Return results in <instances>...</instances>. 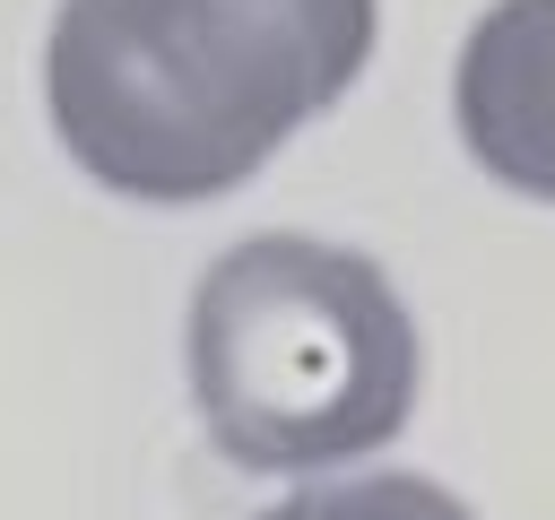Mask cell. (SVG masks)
Returning a JSON list of instances; mask_svg holds the SVG:
<instances>
[{
  "label": "cell",
  "mask_w": 555,
  "mask_h": 520,
  "mask_svg": "<svg viewBox=\"0 0 555 520\" xmlns=\"http://www.w3.org/2000/svg\"><path fill=\"white\" fill-rule=\"evenodd\" d=\"M373 0H61L43 104L121 199L191 208L251 182L373 61Z\"/></svg>",
  "instance_id": "6da1fadb"
},
{
  "label": "cell",
  "mask_w": 555,
  "mask_h": 520,
  "mask_svg": "<svg viewBox=\"0 0 555 520\" xmlns=\"http://www.w3.org/2000/svg\"><path fill=\"white\" fill-rule=\"evenodd\" d=\"M191 407L251 477L382 451L416 407V321L382 260L321 234H243L182 321Z\"/></svg>",
  "instance_id": "7a4b0ae2"
},
{
  "label": "cell",
  "mask_w": 555,
  "mask_h": 520,
  "mask_svg": "<svg viewBox=\"0 0 555 520\" xmlns=\"http://www.w3.org/2000/svg\"><path fill=\"white\" fill-rule=\"evenodd\" d=\"M451 121L494 182L555 199V0H494L468 26Z\"/></svg>",
  "instance_id": "3957f363"
},
{
  "label": "cell",
  "mask_w": 555,
  "mask_h": 520,
  "mask_svg": "<svg viewBox=\"0 0 555 520\" xmlns=\"http://www.w3.org/2000/svg\"><path fill=\"white\" fill-rule=\"evenodd\" d=\"M260 520H477V511L434 477H356V485H304Z\"/></svg>",
  "instance_id": "277c9868"
}]
</instances>
